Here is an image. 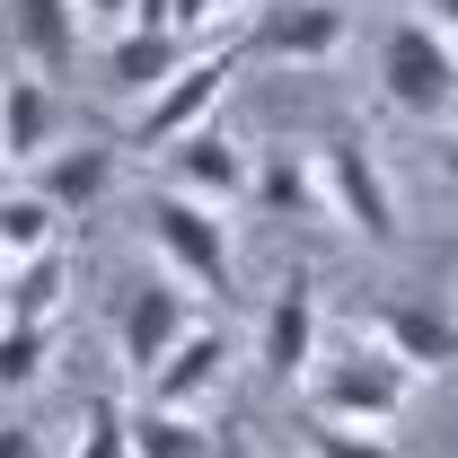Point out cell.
<instances>
[{"label": "cell", "instance_id": "6", "mask_svg": "<svg viewBox=\"0 0 458 458\" xmlns=\"http://www.w3.org/2000/svg\"><path fill=\"white\" fill-rule=\"evenodd\" d=\"M318 361H327V352H318V274L291 265L283 283H274L265 335H256V370H265V388H309Z\"/></svg>", "mask_w": 458, "mask_h": 458}, {"label": "cell", "instance_id": "14", "mask_svg": "<svg viewBox=\"0 0 458 458\" xmlns=\"http://www.w3.org/2000/svg\"><path fill=\"white\" fill-rule=\"evenodd\" d=\"M185 62H194V54H185L176 36H141V27H132V36H114V54H106V89L132 98V106H150Z\"/></svg>", "mask_w": 458, "mask_h": 458}, {"label": "cell", "instance_id": "8", "mask_svg": "<svg viewBox=\"0 0 458 458\" xmlns=\"http://www.w3.org/2000/svg\"><path fill=\"white\" fill-rule=\"evenodd\" d=\"M238 54L247 62H335L344 54V9L335 0H265L247 27H238Z\"/></svg>", "mask_w": 458, "mask_h": 458}, {"label": "cell", "instance_id": "9", "mask_svg": "<svg viewBox=\"0 0 458 458\" xmlns=\"http://www.w3.org/2000/svg\"><path fill=\"white\" fill-rule=\"evenodd\" d=\"M238 45H221V54H194L185 71H176L168 89L150 98V106L132 114V141H150V150H176L185 132H203L212 123V106H221V89H229V71H238Z\"/></svg>", "mask_w": 458, "mask_h": 458}, {"label": "cell", "instance_id": "23", "mask_svg": "<svg viewBox=\"0 0 458 458\" xmlns=\"http://www.w3.org/2000/svg\"><path fill=\"white\" fill-rule=\"evenodd\" d=\"M309 458H388V432H344V423H309Z\"/></svg>", "mask_w": 458, "mask_h": 458}, {"label": "cell", "instance_id": "17", "mask_svg": "<svg viewBox=\"0 0 458 458\" xmlns=\"http://www.w3.org/2000/svg\"><path fill=\"white\" fill-rule=\"evenodd\" d=\"M62 300H71V256H36L18 274H0V327H54Z\"/></svg>", "mask_w": 458, "mask_h": 458}, {"label": "cell", "instance_id": "29", "mask_svg": "<svg viewBox=\"0 0 458 458\" xmlns=\"http://www.w3.org/2000/svg\"><path fill=\"white\" fill-rule=\"evenodd\" d=\"M441 176H450V185H458V141H441Z\"/></svg>", "mask_w": 458, "mask_h": 458}, {"label": "cell", "instance_id": "7", "mask_svg": "<svg viewBox=\"0 0 458 458\" xmlns=\"http://www.w3.org/2000/svg\"><path fill=\"white\" fill-rule=\"evenodd\" d=\"M361 335L388 344L405 370H458V309H450V300L379 291V300H361Z\"/></svg>", "mask_w": 458, "mask_h": 458}, {"label": "cell", "instance_id": "21", "mask_svg": "<svg viewBox=\"0 0 458 458\" xmlns=\"http://www.w3.org/2000/svg\"><path fill=\"white\" fill-rule=\"evenodd\" d=\"M71 458H132V414L114 397H89L80 405V450Z\"/></svg>", "mask_w": 458, "mask_h": 458}, {"label": "cell", "instance_id": "13", "mask_svg": "<svg viewBox=\"0 0 458 458\" xmlns=\"http://www.w3.org/2000/svg\"><path fill=\"white\" fill-rule=\"evenodd\" d=\"M36 194L54 203L62 221H71V212H98V203L114 194V150L106 141H62L54 159L36 168Z\"/></svg>", "mask_w": 458, "mask_h": 458}, {"label": "cell", "instance_id": "18", "mask_svg": "<svg viewBox=\"0 0 458 458\" xmlns=\"http://www.w3.org/2000/svg\"><path fill=\"white\" fill-rule=\"evenodd\" d=\"M221 450V423L203 414H176V405H132V458H212Z\"/></svg>", "mask_w": 458, "mask_h": 458}, {"label": "cell", "instance_id": "26", "mask_svg": "<svg viewBox=\"0 0 458 458\" xmlns=\"http://www.w3.org/2000/svg\"><path fill=\"white\" fill-rule=\"evenodd\" d=\"M423 18H432V27H441V36L458 45V0H423Z\"/></svg>", "mask_w": 458, "mask_h": 458}, {"label": "cell", "instance_id": "4", "mask_svg": "<svg viewBox=\"0 0 458 458\" xmlns=\"http://www.w3.org/2000/svg\"><path fill=\"white\" fill-rule=\"evenodd\" d=\"M141 229H150V247L168 256V274L185 291H229L238 256H229V221L212 212V203H194V194L159 185V194L141 203Z\"/></svg>", "mask_w": 458, "mask_h": 458}, {"label": "cell", "instance_id": "2", "mask_svg": "<svg viewBox=\"0 0 458 458\" xmlns=\"http://www.w3.org/2000/svg\"><path fill=\"white\" fill-rule=\"evenodd\" d=\"M379 89H388V106L414 114V123H450L458 114V45L432 18H397V27L379 36Z\"/></svg>", "mask_w": 458, "mask_h": 458}, {"label": "cell", "instance_id": "16", "mask_svg": "<svg viewBox=\"0 0 458 458\" xmlns=\"http://www.w3.org/2000/svg\"><path fill=\"white\" fill-rule=\"evenodd\" d=\"M256 203H265L274 221H309V212H327L318 150H265V159H256Z\"/></svg>", "mask_w": 458, "mask_h": 458}, {"label": "cell", "instance_id": "20", "mask_svg": "<svg viewBox=\"0 0 458 458\" xmlns=\"http://www.w3.org/2000/svg\"><path fill=\"white\" fill-rule=\"evenodd\" d=\"M54 361V327H0V397H27Z\"/></svg>", "mask_w": 458, "mask_h": 458}, {"label": "cell", "instance_id": "28", "mask_svg": "<svg viewBox=\"0 0 458 458\" xmlns=\"http://www.w3.org/2000/svg\"><path fill=\"white\" fill-rule=\"evenodd\" d=\"M221 9H229V18H256L265 0H212V18H221Z\"/></svg>", "mask_w": 458, "mask_h": 458}, {"label": "cell", "instance_id": "24", "mask_svg": "<svg viewBox=\"0 0 458 458\" xmlns=\"http://www.w3.org/2000/svg\"><path fill=\"white\" fill-rule=\"evenodd\" d=\"M80 18H89V27H114V36H132L141 0H80Z\"/></svg>", "mask_w": 458, "mask_h": 458}, {"label": "cell", "instance_id": "5", "mask_svg": "<svg viewBox=\"0 0 458 458\" xmlns=\"http://www.w3.org/2000/svg\"><path fill=\"white\" fill-rule=\"evenodd\" d=\"M185 335H194V291L185 283H123L114 291V352H123V370L159 379Z\"/></svg>", "mask_w": 458, "mask_h": 458}, {"label": "cell", "instance_id": "25", "mask_svg": "<svg viewBox=\"0 0 458 458\" xmlns=\"http://www.w3.org/2000/svg\"><path fill=\"white\" fill-rule=\"evenodd\" d=\"M0 458H45V441H36L27 423H0Z\"/></svg>", "mask_w": 458, "mask_h": 458}, {"label": "cell", "instance_id": "19", "mask_svg": "<svg viewBox=\"0 0 458 458\" xmlns=\"http://www.w3.org/2000/svg\"><path fill=\"white\" fill-rule=\"evenodd\" d=\"M54 247H62V212L36 194V185L0 194V265H9V274L36 265V256H54Z\"/></svg>", "mask_w": 458, "mask_h": 458}, {"label": "cell", "instance_id": "1", "mask_svg": "<svg viewBox=\"0 0 458 458\" xmlns=\"http://www.w3.org/2000/svg\"><path fill=\"white\" fill-rule=\"evenodd\" d=\"M414 397V370H405L388 344L352 335V352L309 370V423H344V432H388Z\"/></svg>", "mask_w": 458, "mask_h": 458}, {"label": "cell", "instance_id": "15", "mask_svg": "<svg viewBox=\"0 0 458 458\" xmlns=\"http://www.w3.org/2000/svg\"><path fill=\"white\" fill-rule=\"evenodd\" d=\"M221 361H229V335H221V327H194V335L168 352V370L150 379V405H176V414H194V405L221 388Z\"/></svg>", "mask_w": 458, "mask_h": 458}, {"label": "cell", "instance_id": "12", "mask_svg": "<svg viewBox=\"0 0 458 458\" xmlns=\"http://www.w3.org/2000/svg\"><path fill=\"white\" fill-rule=\"evenodd\" d=\"M0 141H9L18 168H45V159L62 150V98H54V80H9V89H0Z\"/></svg>", "mask_w": 458, "mask_h": 458}, {"label": "cell", "instance_id": "27", "mask_svg": "<svg viewBox=\"0 0 458 458\" xmlns=\"http://www.w3.org/2000/svg\"><path fill=\"white\" fill-rule=\"evenodd\" d=\"M212 458H256V441H247L238 423H221V450H212Z\"/></svg>", "mask_w": 458, "mask_h": 458}, {"label": "cell", "instance_id": "11", "mask_svg": "<svg viewBox=\"0 0 458 458\" xmlns=\"http://www.w3.org/2000/svg\"><path fill=\"white\" fill-rule=\"evenodd\" d=\"M80 36H89L80 0H9V45L36 62V80H62L80 62Z\"/></svg>", "mask_w": 458, "mask_h": 458}, {"label": "cell", "instance_id": "30", "mask_svg": "<svg viewBox=\"0 0 458 458\" xmlns=\"http://www.w3.org/2000/svg\"><path fill=\"white\" fill-rule=\"evenodd\" d=\"M0 159H9V141H0Z\"/></svg>", "mask_w": 458, "mask_h": 458}, {"label": "cell", "instance_id": "10", "mask_svg": "<svg viewBox=\"0 0 458 458\" xmlns=\"http://www.w3.org/2000/svg\"><path fill=\"white\" fill-rule=\"evenodd\" d=\"M168 185L194 194V203H212V212H229L238 194H256V150H238L221 123H203V132H185L168 150Z\"/></svg>", "mask_w": 458, "mask_h": 458}, {"label": "cell", "instance_id": "22", "mask_svg": "<svg viewBox=\"0 0 458 458\" xmlns=\"http://www.w3.org/2000/svg\"><path fill=\"white\" fill-rule=\"evenodd\" d=\"M203 18H212V0H141V18H132V27H141V36H176V45H185Z\"/></svg>", "mask_w": 458, "mask_h": 458}, {"label": "cell", "instance_id": "3", "mask_svg": "<svg viewBox=\"0 0 458 458\" xmlns=\"http://www.w3.org/2000/svg\"><path fill=\"white\" fill-rule=\"evenodd\" d=\"M318 176H327V221L361 229L370 247H397V194H388V168L361 123H335L318 141Z\"/></svg>", "mask_w": 458, "mask_h": 458}]
</instances>
